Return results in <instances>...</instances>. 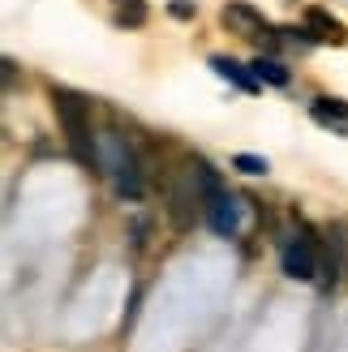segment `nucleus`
<instances>
[{
	"label": "nucleus",
	"instance_id": "f257e3e1",
	"mask_svg": "<svg viewBox=\"0 0 348 352\" xmlns=\"http://www.w3.org/2000/svg\"><path fill=\"white\" fill-rule=\"evenodd\" d=\"M47 99H52V112H56V120H61L65 142H69V151H74V160L82 168H91V172H103L99 138L91 129V99L78 95V91H69V86H52Z\"/></svg>",
	"mask_w": 348,
	"mask_h": 352
},
{
	"label": "nucleus",
	"instance_id": "f03ea898",
	"mask_svg": "<svg viewBox=\"0 0 348 352\" xmlns=\"http://www.w3.org/2000/svg\"><path fill=\"white\" fill-rule=\"evenodd\" d=\"M99 155H103V176L112 181V189L120 193V198H142V172H138V160L129 142L120 133H103L99 138Z\"/></svg>",
	"mask_w": 348,
	"mask_h": 352
},
{
	"label": "nucleus",
	"instance_id": "7ed1b4c3",
	"mask_svg": "<svg viewBox=\"0 0 348 352\" xmlns=\"http://www.w3.org/2000/svg\"><path fill=\"white\" fill-rule=\"evenodd\" d=\"M280 267H284L288 279H301V284L318 275V241H314V232H309V228H301L292 241H284Z\"/></svg>",
	"mask_w": 348,
	"mask_h": 352
},
{
	"label": "nucleus",
	"instance_id": "20e7f679",
	"mask_svg": "<svg viewBox=\"0 0 348 352\" xmlns=\"http://www.w3.org/2000/svg\"><path fill=\"white\" fill-rule=\"evenodd\" d=\"M219 17H224V26H228L232 34H241V39H263V34H271L267 17L258 13L254 5H246V0H228Z\"/></svg>",
	"mask_w": 348,
	"mask_h": 352
},
{
	"label": "nucleus",
	"instance_id": "39448f33",
	"mask_svg": "<svg viewBox=\"0 0 348 352\" xmlns=\"http://www.w3.org/2000/svg\"><path fill=\"white\" fill-rule=\"evenodd\" d=\"M189 185H194V198L202 202V210L228 193V189H224V176L206 164V160H194V164H189Z\"/></svg>",
	"mask_w": 348,
	"mask_h": 352
},
{
	"label": "nucleus",
	"instance_id": "423d86ee",
	"mask_svg": "<svg viewBox=\"0 0 348 352\" xmlns=\"http://www.w3.org/2000/svg\"><path fill=\"white\" fill-rule=\"evenodd\" d=\"M206 223H211V232H219V236H237L241 232V206L224 193L219 202L206 206Z\"/></svg>",
	"mask_w": 348,
	"mask_h": 352
},
{
	"label": "nucleus",
	"instance_id": "0eeeda50",
	"mask_svg": "<svg viewBox=\"0 0 348 352\" xmlns=\"http://www.w3.org/2000/svg\"><path fill=\"white\" fill-rule=\"evenodd\" d=\"M305 30L314 34V43H344L340 17H331L327 9H305Z\"/></svg>",
	"mask_w": 348,
	"mask_h": 352
},
{
	"label": "nucleus",
	"instance_id": "6e6552de",
	"mask_svg": "<svg viewBox=\"0 0 348 352\" xmlns=\"http://www.w3.org/2000/svg\"><path fill=\"white\" fill-rule=\"evenodd\" d=\"M211 69H215V74H219L224 82H232L237 91H246V95H254L258 86H263V82L254 78V69H246V65H237L232 56H211Z\"/></svg>",
	"mask_w": 348,
	"mask_h": 352
},
{
	"label": "nucleus",
	"instance_id": "1a4fd4ad",
	"mask_svg": "<svg viewBox=\"0 0 348 352\" xmlns=\"http://www.w3.org/2000/svg\"><path fill=\"white\" fill-rule=\"evenodd\" d=\"M309 116L318 120V125H327V129H340V133H348V103L344 99H314L309 103Z\"/></svg>",
	"mask_w": 348,
	"mask_h": 352
},
{
	"label": "nucleus",
	"instance_id": "9d476101",
	"mask_svg": "<svg viewBox=\"0 0 348 352\" xmlns=\"http://www.w3.org/2000/svg\"><path fill=\"white\" fill-rule=\"evenodd\" d=\"M250 69H254V78H258V82H271V86H288V78H292L275 56H258Z\"/></svg>",
	"mask_w": 348,
	"mask_h": 352
},
{
	"label": "nucleus",
	"instance_id": "9b49d317",
	"mask_svg": "<svg viewBox=\"0 0 348 352\" xmlns=\"http://www.w3.org/2000/svg\"><path fill=\"white\" fill-rule=\"evenodd\" d=\"M112 13L120 26H142L151 9H146V0H112Z\"/></svg>",
	"mask_w": 348,
	"mask_h": 352
},
{
	"label": "nucleus",
	"instance_id": "f8f14e48",
	"mask_svg": "<svg viewBox=\"0 0 348 352\" xmlns=\"http://www.w3.org/2000/svg\"><path fill=\"white\" fill-rule=\"evenodd\" d=\"M232 168L246 172V176H267V172H271V164L258 160V155H232Z\"/></svg>",
	"mask_w": 348,
	"mask_h": 352
},
{
	"label": "nucleus",
	"instance_id": "ddd939ff",
	"mask_svg": "<svg viewBox=\"0 0 348 352\" xmlns=\"http://www.w3.org/2000/svg\"><path fill=\"white\" fill-rule=\"evenodd\" d=\"M168 13L177 17V22H189V17L198 13V5H194V0H172V5H168Z\"/></svg>",
	"mask_w": 348,
	"mask_h": 352
}]
</instances>
